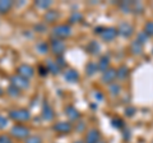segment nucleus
<instances>
[{"label": "nucleus", "mask_w": 153, "mask_h": 143, "mask_svg": "<svg viewBox=\"0 0 153 143\" xmlns=\"http://www.w3.org/2000/svg\"><path fill=\"white\" fill-rule=\"evenodd\" d=\"M9 115H10L12 119H14V120H17V121H27V120H30V118H31L30 111L26 110V109H17V110H12Z\"/></svg>", "instance_id": "obj_1"}, {"label": "nucleus", "mask_w": 153, "mask_h": 143, "mask_svg": "<svg viewBox=\"0 0 153 143\" xmlns=\"http://www.w3.org/2000/svg\"><path fill=\"white\" fill-rule=\"evenodd\" d=\"M52 33H54V36H56V39H65V37L70 36L71 33V28L70 26H66V25H60V26H56L54 27V30H52Z\"/></svg>", "instance_id": "obj_2"}, {"label": "nucleus", "mask_w": 153, "mask_h": 143, "mask_svg": "<svg viewBox=\"0 0 153 143\" xmlns=\"http://www.w3.org/2000/svg\"><path fill=\"white\" fill-rule=\"evenodd\" d=\"M10 133L13 137L18 138V139H23V138H28V136H30V129L25 125H14L12 128Z\"/></svg>", "instance_id": "obj_3"}, {"label": "nucleus", "mask_w": 153, "mask_h": 143, "mask_svg": "<svg viewBox=\"0 0 153 143\" xmlns=\"http://www.w3.org/2000/svg\"><path fill=\"white\" fill-rule=\"evenodd\" d=\"M51 50H52V52H54L55 55L61 56L63 55V52L65 51V44L59 39H54L51 41Z\"/></svg>", "instance_id": "obj_4"}, {"label": "nucleus", "mask_w": 153, "mask_h": 143, "mask_svg": "<svg viewBox=\"0 0 153 143\" xmlns=\"http://www.w3.org/2000/svg\"><path fill=\"white\" fill-rule=\"evenodd\" d=\"M33 74H35V70H33V68L31 65L25 64V65H21L18 68V75H21V77L26 78V79L33 77Z\"/></svg>", "instance_id": "obj_5"}, {"label": "nucleus", "mask_w": 153, "mask_h": 143, "mask_svg": "<svg viewBox=\"0 0 153 143\" xmlns=\"http://www.w3.org/2000/svg\"><path fill=\"white\" fill-rule=\"evenodd\" d=\"M10 82H12V86L17 87L18 89L28 87V79L21 77V75H13V77L10 78Z\"/></svg>", "instance_id": "obj_6"}, {"label": "nucleus", "mask_w": 153, "mask_h": 143, "mask_svg": "<svg viewBox=\"0 0 153 143\" xmlns=\"http://www.w3.org/2000/svg\"><path fill=\"white\" fill-rule=\"evenodd\" d=\"M117 33L124 37H129V36H131V33H133V27L129 25V23L123 22V23H120V26L117 28Z\"/></svg>", "instance_id": "obj_7"}, {"label": "nucleus", "mask_w": 153, "mask_h": 143, "mask_svg": "<svg viewBox=\"0 0 153 143\" xmlns=\"http://www.w3.org/2000/svg\"><path fill=\"white\" fill-rule=\"evenodd\" d=\"M116 35H117V30H116V28H112V27L103 28V31L101 32V36H102V39L105 41H111V40H114L115 37H116Z\"/></svg>", "instance_id": "obj_8"}, {"label": "nucleus", "mask_w": 153, "mask_h": 143, "mask_svg": "<svg viewBox=\"0 0 153 143\" xmlns=\"http://www.w3.org/2000/svg\"><path fill=\"white\" fill-rule=\"evenodd\" d=\"M116 77H117V70L116 69H107L106 72H103L102 80L105 83H111V82H114Z\"/></svg>", "instance_id": "obj_9"}, {"label": "nucleus", "mask_w": 153, "mask_h": 143, "mask_svg": "<svg viewBox=\"0 0 153 143\" xmlns=\"http://www.w3.org/2000/svg\"><path fill=\"white\" fill-rule=\"evenodd\" d=\"M71 124L70 123H66V121H60L57 123L56 125L54 127V129L57 132V133H63V134H65V133H69L71 130Z\"/></svg>", "instance_id": "obj_10"}, {"label": "nucleus", "mask_w": 153, "mask_h": 143, "mask_svg": "<svg viewBox=\"0 0 153 143\" xmlns=\"http://www.w3.org/2000/svg\"><path fill=\"white\" fill-rule=\"evenodd\" d=\"M100 142V133L96 129H91L85 137V143H98Z\"/></svg>", "instance_id": "obj_11"}, {"label": "nucleus", "mask_w": 153, "mask_h": 143, "mask_svg": "<svg viewBox=\"0 0 153 143\" xmlns=\"http://www.w3.org/2000/svg\"><path fill=\"white\" fill-rule=\"evenodd\" d=\"M42 118L47 121L52 120V118H54V110H52L51 106L47 102L44 105V109H42Z\"/></svg>", "instance_id": "obj_12"}, {"label": "nucleus", "mask_w": 153, "mask_h": 143, "mask_svg": "<svg viewBox=\"0 0 153 143\" xmlns=\"http://www.w3.org/2000/svg\"><path fill=\"white\" fill-rule=\"evenodd\" d=\"M64 78L68 80V82H76V80L79 79V74H78V72H76V70H74V69H69V70H66V72H65Z\"/></svg>", "instance_id": "obj_13"}, {"label": "nucleus", "mask_w": 153, "mask_h": 143, "mask_svg": "<svg viewBox=\"0 0 153 143\" xmlns=\"http://www.w3.org/2000/svg\"><path fill=\"white\" fill-rule=\"evenodd\" d=\"M65 112H66V115H68V118L71 119V120H75V119L79 118V111L76 110L75 107H73V106H68V107H66Z\"/></svg>", "instance_id": "obj_14"}, {"label": "nucleus", "mask_w": 153, "mask_h": 143, "mask_svg": "<svg viewBox=\"0 0 153 143\" xmlns=\"http://www.w3.org/2000/svg\"><path fill=\"white\" fill-rule=\"evenodd\" d=\"M108 64H110V59H108V56H102L101 60L97 63V66H98V69L100 70H102V72H106L108 69Z\"/></svg>", "instance_id": "obj_15"}, {"label": "nucleus", "mask_w": 153, "mask_h": 143, "mask_svg": "<svg viewBox=\"0 0 153 143\" xmlns=\"http://www.w3.org/2000/svg\"><path fill=\"white\" fill-rule=\"evenodd\" d=\"M13 5V3L10 0H0V13H7L10 10V8Z\"/></svg>", "instance_id": "obj_16"}, {"label": "nucleus", "mask_w": 153, "mask_h": 143, "mask_svg": "<svg viewBox=\"0 0 153 143\" xmlns=\"http://www.w3.org/2000/svg\"><path fill=\"white\" fill-rule=\"evenodd\" d=\"M131 51H133V54H135V55L142 54V51H143V44H142V42H139L138 40L133 41L131 42Z\"/></svg>", "instance_id": "obj_17"}, {"label": "nucleus", "mask_w": 153, "mask_h": 143, "mask_svg": "<svg viewBox=\"0 0 153 143\" xmlns=\"http://www.w3.org/2000/svg\"><path fill=\"white\" fill-rule=\"evenodd\" d=\"M47 69H49L52 74H59L60 72V66L56 64V61H47Z\"/></svg>", "instance_id": "obj_18"}, {"label": "nucleus", "mask_w": 153, "mask_h": 143, "mask_svg": "<svg viewBox=\"0 0 153 143\" xmlns=\"http://www.w3.org/2000/svg\"><path fill=\"white\" fill-rule=\"evenodd\" d=\"M87 50L91 52V54H98V51H100V46H98V44H97L96 41H92V42H89V44H88Z\"/></svg>", "instance_id": "obj_19"}, {"label": "nucleus", "mask_w": 153, "mask_h": 143, "mask_svg": "<svg viewBox=\"0 0 153 143\" xmlns=\"http://www.w3.org/2000/svg\"><path fill=\"white\" fill-rule=\"evenodd\" d=\"M97 69H98V66L96 63H88L87 66H85V72H87L89 75H93L96 72H97Z\"/></svg>", "instance_id": "obj_20"}, {"label": "nucleus", "mask_w": 153, "mask_h": 143, "mask_svg": "<svg viewBox=\"0 0 153 143\" xmlns=\"http://www.w3.org/2000/svg\"><path fill=\"white\" fill-rule=\"evenodd\" d=\"M128 74H129V69L126 68V66H120V68L117 69V77L119 78H126L128 77Z\"/></svg>", "instance_id": "obj_21"}, {"label": "nucleus", "mask_w": 153, "mask_h": 143, "mask_svg": "<svg viewBox=\"0 0 153 143\" xmlns=\"http://www.w3.org/2000/svg\"><path fill=\"white\" fill-rule=\"evenodd\" d=\"M57 18V13L55 10H50V12H47L46 13V16H45V19L46 22H54L55 19Z\"/></svg>", "instance_id": "obj_22"}, {"label": "nucleus", "mask_w": 153, "mask_h": 143, "mask_svg": "<svg viewBox=\"0 0 153 143\" xmlns=\"http://www.w3.org/2000/svg\"><path fill=\"white\" fill-rule=\"evenodd\" d=\"M131 5H133V1H123L120 4V7L121 9L125 13H129V12H131Z\"/></svg>", "instance_id": "obj_23"}, {"label": "nucleus", "mask_w": 153, "mask_h": 143, "mask_svg": "<svg viewBox=\"0 0 153 143\" xmlns=\"http://www.w3.org/2000/svg\"><path fill=\"white\" fill-rule=\"evenodd\" d=\"M144 33L149 37V36H153V22H148L146 27H144Z\"/></svg>", "instance_id": "obj_24"}, {"label": "nucleus", "mask_w": 153, "mask_h": 143, "mask_svg": "<svg viewBox=\"0 0 153 143\" xmlns=\"http://www.w3.org/2000/svg\"><path fill=\"white\" fill-rule=\"evenodd\" d=\"M8 93L12 97H18L19 96V89L17 87H14V86H10V87L8 88Z\"/></svg>", "instance_id": "obj_25"}, {"label": "nucleus", "mask_w": 153, "mask_h": 143, "mask_svg": "<svg viewBox=\"0 0 153 143\" xmlns=\"http://www.w3.org/2000/svg\"><path fill=\"white\" fill-rule=\"evenodd\" d=\"M114 128H117V129H121V128H124V121L121 120V119H112L111 120Z\"/></svg>", "instance_id": "obj_26"}, {"label": "nucleus", "mask_w": 153, "mask_h": 143, "mask_svg": "<svg viewBox=\"0 0 153 143\" xmlns=\"http://www.w3.org/2000/svg\"><path fill=\"white\" fill-rule=\"evenodd\" d=\"M26 143H41V138L38 136H31L26 139Z\"/></svg>", "instance_id": "obj_27"}, {"label": "nucleus", "mask_w": 153, "mask_h": 143, "mask_svg": "<svg viewBox=\"0 0 153 143\" xmlns=\"http://www.w3.org/2000/svg\"><path fill=\"white\" fill-rule=\"evenodd\" d=\"M37 49L40 52H42V54H45V52H47V49H49V46H47L46 42H40V44L37 45Z\"/></svg>", "instance_id": "obj_28"}, {"label": "nucleus", "mask_w": 153, "mask_h": 143, "mask_svg": "<svg viewBox=\"0 0 153 143\" xmlns=\"http://www.w3.org/2000/svg\"><path fill=\"white\" fill-rule=\"evenodd\" d=\"M120 86L117 84H111L110 86V92H111L112 95H119V92H120Z\"/></svg>", "instance_id": "obj_29"}, {"label": "nucleus", "mask_w": 153, "mask_h": 143, "mask_svg": "<svg viewBox=\"0 0 153 143\" xmlns=\"http://www.w3.org/2000/svg\"><path fill=\"white\" fill-rule=\"evenodd\" d=\"M36 5L40 7V8H47L51 5V1H45V0H40V1H36Z\"/></svg>", "instance_id": "obj_30"}, {"label": "nucleus", "mask_w": 153, "mask_h": 143, "mask_svg": "<svg viewBox=\"0 0 153 143\" xmlns=\"http://www.w3.org/2000/svg\"><path fill=\"white\" fill-rule=\"evenodd\" d=\"M0 143H13L12 138L7 136V134H1L0 136Z\"/></svg>", "instance_id": "obj_31"}, {"label": "nucleus", "mask_w": 153, "mask_h": 143, "mask_svg": "<svg viewBox=\"0 0 153 143\" xmlns=\"http://www.w3.org/2000/svg\"><path fill=\"white\" fill-rule=\"evenodd\" d=\"M80 19H82V16H80L79 13H74L73 16L70 17V22L71 23H75L76 21H80Z\"/></svg>", "instance_id": "obj_32"}, {"label": "nucleus", "mask_w": 153, "mask_h": 143, "mask_svg": "<svg viewBox=\"0 0 153 143\" xmlns=\"http://www.w3.org/2000/svg\"><path fill=\"white\" fill-rule=\"evenodd\" d=\"M7 124H8V119L0 114V128H5Z\"/></svg>", "instance_id": "obj_33"}, {"label": "nucleus", "mask_w": 153, "mask_h": 143, "mask_svg": "<svg viewBox=\"0 0 153 143\" xmlns=\"http://www.w3.org/2000/svg\"><path fill=\"white\" fill-rule=\"evenodd\" d=\"M137 40H138V41H139V42H142V44H144V42H146V41L148 40V36L146 35V33H144V32H142V33H140V35H139V36H138V39H137Z\"/></svg>", "instance_id": "obj_34"}, {"label": "nucleus", "mask_w": 153, "mask_h": 143, "mask_svg": "<svg viewBox=\"0 0 153 143\" xmlns=\"http://www.w3.org/2000/svg\"><path fill=\"white\" fill-rule=\"evenodd\" d=\"M64 63H65V61H64V59H63V58H61V56H59V58H57V59H56V64H57V65H59V66H60V68H63V66L65 65Z\"/></svg>", "instance_id": "obj_35"}, {"label": "nucleus", "mask_w": 153, "mask_h": 143, "mask_svg": "<svg viewBox=\"0 0 153 143\" xmlns=\"http://www.w3.org/2000/svg\"><path fill=\"white\" fill-rule=\"evenodd\" d=\"M134 112H135V109H134V107H129V109H126V115L131 116Z\"/></svg>", "instance_id": "obj_36"}, {"label": "nucleus", "mask_w": 153, "mask_h": 143, "mask_svg": "<svg viewBox=\"0 0 153 143\" xmlns=\"http://www.w3.org/2000/svg\"><path fill=\"white\" fill-rule=\"evenodd\" d=\"M75 143H82V142H75Z\"/></svg>", "instance_id": "obj_37"}, {"label": "nucleus", "mask_w": 153, "mask_h": 143, "mask_svg": "<svg viewBox=\"0 0 153 143\" xmlns=\"http://www.w3.org/2000/svg\"><path fill=\"white\" fill-rule=\"evenodd\" d=\"M98 143H105V142H98Z\"/></svg>", "instance_id": "obj_38"}, {"label": "nucleus", "mask_w": 153, "mask_h": 143, "mask_svg": "<svg viewBox=\"0 0 153 143\" xmlns=\"http://www.w3.org/2000/svg\"><path fill=\"white\" fill-rule=\"evenodd\" d=\"M152 143H153V142H152Z\"/></svg>", "instance_id": "obj_39"}]
</instances>
